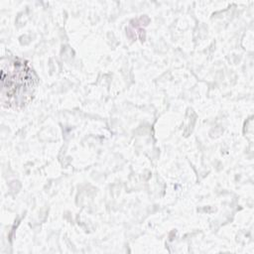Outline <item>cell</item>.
<instances>
[{"instance_id": "6da1fadb", "label": "cell", "mask_w": 254, "mask_h": 254, "mask_svg": "<svg viewBox=\"0 0 254 254\" xmlns=\"http://www.w3.org/2000/svg\"><path fill=\"white\" fill-rule=\"evenodd\" d=\"M1 81L3 87L2 97L12 99L14 96L20 94V90L30 88L33 85L34 79L26 64L15 61L6 67L4 65L2 66Z\"/></svg>"}]
</instances>
